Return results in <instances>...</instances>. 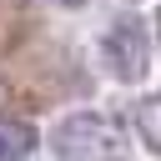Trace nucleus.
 <instances>
[{"mask_svg": "<svg viewBox=\"0 0 161 161\" xmlns=\"http://www.w3.org/2000/svg\"><path fill=\"white\" fill-rule=\"evenodd\" d=\"M50 146H55V156H65V161H111V156L126 151V136H121V126H116L111 116H101V111H75V116H65V121L50 131Z\"/></svg>", "mask_w": 161, "mask_h": 161, "instance_id": "1", "label": "nucleus"}, {"mask_svg": "<svg viewBox=\"0 0 161 161\" xmlns=\"http://www.w3.org/2000/svg\"><path fill=\"white\" fill-rule=\"evenodd\" d=\"M106 65H111L121 80H136V75L146 70V40H141L136 25H116V30L106 35Z\"/></svg>", "mask_w": 161, "mask_h": 161, "instance_id": "2", "label": "nucleus"}, {"mask_svg": "<svg viewBox=\"0 0 161 161\" xmlns=\"http://www.w3.org/2000/svg\"><path fill=\"white\" fill-rule=\"evenodd\" d=\"M35 146H40V136L30 121H0V161H25Z\"/></svg>", "mask_w": 161, "mask_h": 161, "instance_id": "3", "label": "nucleus"}, {"mask_svg": "<svg viewBox=\"0 0 161 161\" xmlns=\"http://www.w3.org/2000/svg\"><path fill=\"white\" fill-rule=\"evenodd\" d=\"M141 141L156 146V101H141Z\"/></svg>", "mask_w": 161, "mask_h": 161, "instance_id": "4", "label": "nucleus"}, {"mask_svg": "<svg viewBox=\"0 0 161 161\" xmlns=\"http://www.w3.org/2000/svg\"><path fill=\"white\" fill-rule=\"evenodd\" d=\"M55 5H86V0H55Z\"/></svg>", "mask_w": 161, "mask_h": 161, "instance_id": "5", "label": "nucleus"}]
</instances>
